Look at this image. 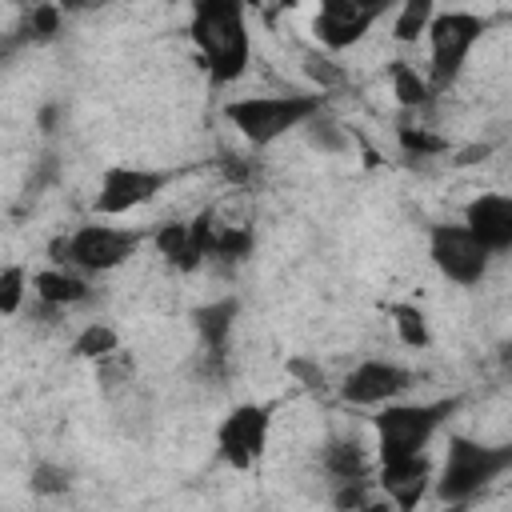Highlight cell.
I'll return each instance as SVG.
<instances>
[{
  "mask_svg": "<svg viewBox=\"0 0 512 512\" xmlns=\"http://www.w3.org/2000/svg\"><path fill=\"white\" fill-rule=\"evenodd\" d=\"M196 60L212 88H228L252 68V24L240 0H200L188 24Z\"/></svg>",
  "mask_w": 512,
  "mask_h": 512,
  "instance_id": "6da1fadb",
  "label": "cell"
},
{
  "mask_svg": "<svg viewBox=\"0 0 512 512\" xmlns=\"http://www.w3.org/2000/svg\"><path fill=\"white\" fill-rule=\"evenodd\" d=\"M508 468H512L508 444H488V440H476L468 432H448L444 456L432 472V496L440 500V508L460 512L476 496H484L496 480H504Z\"/></svg>",
  "mask_w": 512,
  "mask_h": 512,
  "instance_id": "7a4b0ae2",
  "label": "cell"
},
{
  "mask_svg": "<svg viewBox=\"0 0 512 512\" xmlns=\"http://www.w3.org/2000/svg\"><path fill=\"white\" fill-rule=\"evenodd\" d=\"M460 400L456 396H440V400H396L384 404L368 416L372 428V460L388 464V460H408V456H424L432 448V440L448 428V420L456 416Z\"/></svg>",
  "mask_w": 512,
  "mask_h": 512,
  "instance_id": "3957f363",
  "label": "cell"
},
{
  "mask_svg": "<svg viewBox=\"0 0 512 512\" xmlns=\"http://www.w3.org/2000/svg\"><path fill=\"white\" fill-rule=\"evenodd\" d=\"M324 108V96L308 88H284V92H248L224 104V120L248 148H272L276 140L300 132L316 112Z\"/></svg>",
  "mask_w": 512,
  "mask_h": 512,
  "instance_id": "277c9868",
  "label": "cell"
},
{
  "mask_svg": "<svg viewBox=\"0 0 512 512\" xmlns=\"http://www.w3.org/2000/svg\"><path fill=\"white\" fill-rule=\"evenodd\" d=\"M484 36H488V20L472 8H436L432 12L428 32H424V44H428L424 76H428L436 96L448 92L464 76L468 56Z\"/></svg>",
  "mask_w": 512,
  "mask_h": 512,
  "instance_id": "5b68a950",
  "label": "cell"
},
{
  "mask_svg": "<svg viewBox=\"0 0 512 512\" xmlns=\"http://www.w3.org/2000/svg\"><path fill=\"white\" fill-rule=\"evenodd\" d=\"M64 244H68V268H76L80 276L92 280V276H108V272L124 268L140 252L144 232L92 216L88 224H76L72 232H64Z\"/></svg>",
  "mask_w": 512,
  "mask_h": 512,
  "instance_id": "8992f818",
  "label": "cell"
},
{
  "mask_svg": "<svg viewBox=\"0 0 512 512\" xmlns=\"http://www.w3.org/2000/svg\"><path fill=\"white\" fill-rule=\"evenodd\" d=\"M272 424H276V404L268 400L232 404L216 424V456L232 472H252L272 444Z\"/></svg>",
  "mask_w": 512,
  "mask_h": 512,
  "instance_id": "52a82bcc",
  "label": "cell"
},
{
  "mask_svg": "<svg viewBox=\"0 0 512 512\" xmlns=\"http://www.w3.org/2000/svg\"><path fill=\"white\" fill-rule=\"evenodd\" d=\"M172 184L168 168H144V164H104L92 192V216L96 220H120L144 204H152Z\"/></svg>",
  "mask_w": 512,
  "mask_h": 512,
  "instance_id": "ba28073f",
  "label": "cell"
},
{
  "mask_svg": "<svg viewBox=\"0 0 512 512\" xmlns=\"http://www.w3.org/2000/svg\"><path fill=\"white\" fill-rule=\"evenodd\" d=\"M416 388V372L408 364H400L396 356H364L356 360L344 376H340V400L348 408H384L396 400H408V392Z\"/></svg>",
  "mask_w": 512,
  "mask_h": 512,
  "instance_id": "9c48e42d",
  "label": "cell"
},
{
  "mask_svg": "<svg viewBox=\"0 0 512 512\" xmlns=\"http://www.w3.org/2000/svg\"><path fill=\"white\" fill-rule=\"evenodd\" d=\"M428 260L456 288L484 284L488 280V268H492V256L476 244V236L460 220H440V224L428 228Z\"/></svg>",
  "mask_w": 512,
  "mask_h": 512,
  "instance_id": "30bf717a",
  "label": "cell"
},
{
  "mask_svg": "<svg viewBox=\"0 0 512 512\" xmlns=\"http://www.w3.org/2000/svg\"><path fill=\"white\" fill-rule=\"evenodd\" d=\"M392 12V4L384 0H324L316 12H312V40L320 52L336 56V52H348L356 44H364V36Z\"/></svg>",
  "mask_w": 512,
  "mask_h": 512,
  "instance_id": "8fae6325",
  "label": "cell"
},
{
  "mask_svg": "<svg viewBox=\"0 0 512 512\" xmlns=\"http://www.w3.org/2000/svg\"><path fill=\"white\" fill-rule=\"evenodd\" d=\"M432 456H408V460H388V464H376L372 472V484H376V496L384 504H392L396 512H420V504L432 496Z\"/></svg>",
  "mask_w": 512,
  "mask_h": 512,
  "instance_id": "7c38bea8",
  "label": "cell"
},
{
  "mask_svg": "<svg viewBox=\"0 0 512 512\" xmlns=\"http://www.w3.org/2000/svg\"><path fill=\"white\" fill-rule=\"evenodd\" d=\"M152 248L156 256L176 268V272H196L208 264V204L192 216H180V220H164L156 232H152Z\"/></svg>",
  "mask_w": 512,
  "mask_h": 512,
  "instance_id": "4fadbf2b",
  "label": "cell"
},
{
  "mask_svg": "<svg viewBox=\"0 0 512 512\" xmlns=\"http://www.w3.org/2000/svg\"><path fill=\"white\" fill-rule=\"evenodd\" d=\"M460 224L476 236V244L496 260V256H508L512 252V196L508 192H476L464 212H460Z\"/></svg>",
  "mask_w": 512,
  "mask_h": 512,
  "instance_id": "5bb4252c",
  "label": "cell"
},
{
  "mask_svg": "<svg viewBox=\"0 0 512 512\" xmlns=\"http://www.w3.org/2000/svg\"><path fill=\"white\" fill-rule=\"evenodd\" d=\"M256 248V224L232 200L208 204V264H240Z\"/></svg>",
  "mask_w": 512,
  "mask_h": 512,
  "instance_id": "9a60e30c",
  "label": "cell"
},
{
  "mask_svg": "<svg viewBox=\"0 0 512 512\" xmlns=\"http://www.w3.org/2000/svg\"><path fill=\"white\" fill-rule=\"evenodd\" d=\"M236 316H240V300H236V296H220V300L200 304V308L192 312V328H196V340H200L204 368H224L228 336H232V328H236Z\"/></svg>",
  "mask_w": 512,
  "mask_h": 512,
  "instance_id": "2e32d148",
  "label": "cell"
},
{
  "mask_svg": "<svg viewBox=\"0 0 512 512\" xmlns=\"http://www.w3.org/2000/svg\"><path fill=\"white\" fill-rule=\"evenodd\" d=\"M32 300L40 308L64 316V312H72V308H80V304L92 300V280L80 276L76 268H52V264H44V268L32 272Z\"/></svg>",
  "mask_w": 512,
  "mask_h": 512,
  "instance_id": "e0dca14e",
  "label": "cell"
},
{
  "mask_svg": "<svg viewBox=\"0 0 512 512\" xmlns=\"http://www.w3.org/2000/svg\"><path fill=\"white\" fill-rule=\"evenodd\" d=\"M320 468L328 476V484H348V480H372L376 460H372V444H364L352 432L328 436L320 448Z\"/></svg>",
  "mask_w": 512,
  "mask_h": 512,
  "instance_id": "ac0fdd59",
  "label": "cell"
},
{
  "mask_svg": "<svg viewBox=\"0 0 512 512\" xmlns=\"http://www.w3.org/2000/svg\"><path fill=\"white\" fill-rule=\"evenodd\" d=\"M388 92H392V100L400 104L404 116H420L436 104V92H432L424 68H416V60H408V56H396L388 64Z\"/></svg>",
  "mask_w": 512,
  "mask_h": 512,
  "instance_id": "d6986e66",
  "label": "cell"
},
{
  "mask_svg": "<svg viewBox=\"0 0 512 512\" xmlns=\"http://www.w3.org/2000/svg\"><path fill=\"white\" fill-rule=\"evenodd\" d=\"M388 324H392V336L400 348H408V352L432 348V324H428V312L420 304H412V300L388 304Z\"/></svg>",
  "mask_w": 512,
  "mask_h": 512,
  "instance_id": "ffe728a7",
  "label": "cell"
},
{
  "mask_svg": "<svg viewBox=\"0 0 512 512\" xmlns=\"http://www.w3.org/2000/svg\"><path fill=\"white\" fill-rule=\"evenodd\" d=\"M120 348H124V340H120V328H116V324H108V320H88V324L72 336L68 356H72V360H84V364H100V360H108V356L120 352Z\"/></svg>",
  "mask_w": 512,
  "mask_h": 512,
  "instance_id": "44dd1931",
  "label": "cell"
},
{
  "mask_svg": "<svg viewBox=\"0 0 512 512\" xmlns=\"http://www.w3.org/2000/svg\"><path fill=\"white\" fill-rule=\"evenodd\" d=\"M432 12H436V4H432V0H404L400 8H392V12H388V36H392L400 48L420 44V40H424V32H428Z\"/></svg>",
  "mask_w": 512,
  "mask_h": 512,
  "instance_id": "7402d4cb",
  "label": "cell"
},
{
  "mask_svg": "<svg viewBox=\"0 0 512 512\" xmlns=\"http://www.w3.org/2000/svg\"><path fill=\"white\" fill-rule=\"evenodd\" d=\"M300 72L308 80V92H316V96H332V92H340L348 84L344 64L336 56L320 52V48H304L300 52Z\"/></svg>",
  "mask_w": 512,
  "mask_h": 512,
  "instance_id": "603a6c76",
  "label": "cell"
},
{
  "mask_svg": "<svg viewBox=\"0 0 512 512\" xmlns=\"http://www.w3.org/2000/svg\"><path fill=\"white\" fill-rule=\"evenodd\" d=\"M396 144L412 160H432V156H444L448 152V136L436 132L432 124H420V116H404L396 124Z\"/></svg>",
  "mask_w": 512,
  "mask_h": 512,
  "instance_id": "cb8c5ba5",
  "label": "cell"
},
{
  "mask_svg": "<svg viewBox=\"0 0 512 512\" xmlns=\"http://www.w3.org/2000/svg\"><path fill=\"white\" fill-rule=\"evenodd\" d=\"M300 132H308L312 148H320V152H348L352 148V128H344L328 108H320Z\"/></svg>",
  "mask_w": 512,
  "mask_h": 512,
  "instance_id": "d4e9b609",
  "label": "cell"
},
{
  "mask_svg": "<svg viewBox=\"0 0 512 512\" xmlns=\"http://www.w3.org/2000/svg\"><path fill=\"white\" fill-rule=\"evenodd\" d=\"M32 296V276L24 264H4L0 268V316H20Z\"/></svg>",
  "mask_w": 512,
  "mask_h": 512,
  "instance_id": "484cf974",
  "label": "cell"
},
{
  "mask_svg": "<svg viewBox=\"0 0 512 512\" xmlns=\"http://www.w3.org/2000/svg\"><path fill=\"white\" fill-rule=\"evenodd\" d=\"M28 488H32V496H40V500L64 496V492L72 488V468L60 464V460H36L32 472H28Z\"/></svg>",
  "mask_w": 512,
  "mask_h": 512,
  "instance_id": "4316f807",
  "label": "cell"
},
{
  "mask_svg": "<svg viewBox=\"0 0 512 512\" xmlns=\"http://www.w3.org/2000/svg\"><path fill=\"white\" fill-rule=\"evenodd\" d=\"M92 376L100 380L104 392H120V388H128V384L136 380V356H132L128 348H120V352H112L108 360L92 364Z\"/></svg>",
  "mask_w": 512,
  "mask_h": 512,
  "instance_id": "83f0119b",
  "label": "cell"
},
{
  "mask_svg": "<svg viewBox=\"0 0 512 512\" xmlns=\"http://www.w3.org/2000/svg\"><path fill=\"white\" fill-rule=\"evenodd\" d=\"M32 44H44V40H56L60 32H64V12L56 8V4H36L32 12H28V20H24V28H20Z\"/></svg>",
  "mask_w": 512,
  "mask_h": 512,
  "instance_id": "f1b7e54d",
  "label": "cell"
},
{
  "mask_svg": "<svg viewBox=\"0 0 512 512\" xmlns=\"http://www.w3.org/2000/svg\"><path fill=\"white\" fill-rule=\"evenodd\" d=\"M456 160H448V164H484L488 156H492V144H472V148H460V152H452Z\"/></svg>",
  "mask_w": 512,
  "mask_h": 512,
  "instance_id": "f546056e",
  "label": "cell"
},
{
  "mask_svg": "<svg viewBox=\"0 0 512 512\" xmlns=\"http://www.w3.org/2000/svg\"><path fill=\"white\" fill-rule=\"evenodd\" d=\"M364 512H396V508H392V504H384V500L376 496V500H372V504H368ZM440 512H452V508H440Z\"/></svg>",
  "mask_w": 512,
  "mask_h": 512,
  "instance_id": "4dcf8cb0",
  "label": "cell"
}]
</instances>
